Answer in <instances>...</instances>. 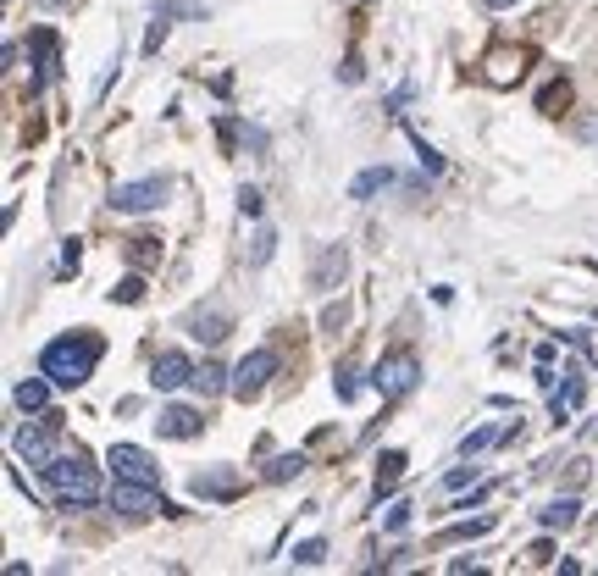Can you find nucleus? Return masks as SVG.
I'll return each instance as SVG.
<instances>
[{
	"label": "nucleus",
	"instance_id": "17",
	"mask_svg": "<svg viewBox=\"0 0 598 576\" xmlns=\"http://www.w3.org/2000/svg\"><path fill=\"white\" fill-rule=\"evenodd\" d=\"M576 516H582V504L565 493V499H554V504H543L538 510V521H543V532H571L576 527Z\"/></svg>",
	"mask_w": 598,
	"mask_h": 576
},
{
	"label": "nucleus",
	"instance_id": "5",
	"mask_svg": "<svg viewBox=\"0 0 598 576\" xmlns=\"http://www.w3.org/2000/svg\"><path fill=\"white\" fill-rule=\"evenodd\" d=\"M111 510H122V516H172V504L161 499L156 488H150V482H122L117 477V488H111Z\"/></svg>",
	"mask_w": 598,
	"mask_h": 576
},
{
	"label": "nucleus",
	"instance_id": "26",
	"mask_svg": "<svg viewBox=\"0 0 598 576\" xmlns=\"http://www.w3.org/2000/svg\"><path fill=\"white\" fill-rule=\"evenodd\" d=\"M322 560H327V543H322V538H305V543L294 549V565H322Z\"/></svg>",
	"mask_w": 598,
	"mask_h": 576
},
{
	"label": "nucleus",
	"instance_id": "27",
	"mask_svg": "<svg viewBox=\"0 0 598 576\" xmlns=\"http://www.w3.org/2000/svg\"><path fill=\"white\" fill-rule=\"evenodd\" d=\"M111 300H122V305H139V300H144V283H139V277H122V283L111 288Z\"/></svg>",
	"mask_w": 598,
	"mask_h": 576
},
{
	"label": "nucleus",
	"instance_id": "35",
	"mask_svg": "<svg viewBox=\"0 0 598 576\" xmlns=\"http://www.w3.org/2000/svg\"><path fill=\"white\" fill-rule=\"evenodd\" d=\"M488 6H493V12H510V6H515V0H488Z\"/></svg>",
	"mask_w": 598,
	"mask_h": 576
},
{
	"label": "nucleus",
	"instance_id": "16",
	"mask_svg": "<svg viewBox=\"0 0 598 576\" xmlns=\"http://www.w3.org/2000/svg\"><path fill=\"white\" fill-rule=\"evenodd\" d=\"M17 410H28V416H45V405H50V377L39 372V377H23V383H17Z\"/></svg>",
	"mask_w": 598,
	"mask_h": 576
},
{
	"label": "nucleus",
	"instance_id": "1",
	"mask_svg": "<svg viewBox=\"0 0 598 576\" xmlns=\"http://www.w3.org/2000/svg\"><path fill=\"white\" fill-rule=\"evenodd\" d=\"M95 360H100V338L72 333V338L45 344V355H39V372H45L56 388H84L89 372H95Z\"/></svg>",
	"mask_w": 598,
	"mask_h": 576
},
{
	"label": "nucleus",
	"instance_id": "32",
	"mask_svg": "<svg viewBox=\"0 0 598 576\" xmlns=\"http://www.w3.org/2000/svg\"><path fill=\"white\" fill-rule=\"evenodd\" d=\"M239 211L244 216H261V189H250V183H244V189H239Z\"/></svg>",
	"mask_w": 598,
	"mask_h": 576
},
{
	"label": "nucleus",
	"instance_id": "28",
	"mask_svg": "<svg viewBox=\"0 0 598 576\" xmlns=\"http://www.w3.org/2000/svg\"><path fill=\"white\" fill-rule=\"evenodd\" d=\"M471 482H477V466H455V471H443V488H449V493L471 488Z\"/></svg>",
	"mask_w": 598,
	"mask_h": 576
},
{
	"label": "nucleus",
	"instance_id": "2",
	"mask_svg": "<svg viewBox=\"0 0 598 576\" xmlns=\"http://www.w3.org/2000/svg\"><path fill=\"white\" fill-rule=\"evenodd\" d=\"M45 482H50V493H56L61 504H95L100 499V477L78 449H61V455L45 466Z\"/></svg>",
	"mask_w": 598,
	"mask_h": 576
},
{
	"label": "nucleus",
	"instance_id": "23",
	"mask_svg": "<svg viewBox=\"0 0 598 576\" xmlns=\"http://www.w3.org/2000/svg\"><path fill=\"white\" fill-rule=\"evenodd\" d=\"M499 438H504V432L499 427H477V432H466V438H460V455H477V449H488V444H499Z\"/></svg>",
	"mask_w": 598,
	"mask_h": 576
},
{
	"label": "nucleus",
	"instance_id": "24",
	"mask_svg": "<svg viewBox=\"0 0 598 576\" xmlns=\"http://www.w3.org/2000/svg\"><path fill=\"white\" fill-rule=\"evenodd\" d=\"M383 527H388V532H405V527H410V499H388Z\"/></svg>",
	"mask_w": 598,
	"mask_h": 576
},
{
	"label": "nucleus",
	"instance_id": "33",
	"mask_svg": "<svg viewBox=\"0 0 598 576\" xmlns=\"http://www.w3.org/2000/svg\"><path fill=\"white\" fill-rule=\"evenodd\" d=\"M61 266H67V272H78V239H67V250H61Z\"/></svg>",
	"mask_w": 598,
	"mask_h": 576
},
{
	"label": "nucleus",
	"instance_id": "11",
	"mask_svg": "<svg viewBox=\"0 0 598 576\" xmlns=\"http://www.w3.org/2000/svg\"><path fill=\"white\" fill-rule=\"evenodd\" d=\"M582 399H587V383L576 372H560V383L549 388V416L554 421H571L576 410H582Z\"/></svg>",
	"mask_w": 598,
	"mask_h": 576
},
{
	"label": "nucleus",
	"instance_id": "30",
	"mask_svg": "<svg viewBox=\"0 0 598 576\" xmlns=\"http://www.w3.org/2000/svg\"><path fill=\"white\" fill-rule=\"evenodd\" d=\"M410 139H416V156H421V167H427V172H443V156H438V150H432V144L421 139V133H410Z\"/></svg>",
	"mask_w": 598,
	"mask_h": 576
},
{
	"label": "nucleus",
	"instance_id": "29",
	"mask_svg": "<svg viewBox=\"0 0 598 576\" xmlns=\"http://www.w3.org/2000/svg\"><path fill=\"white\" fill-rule=\"evenodd\" d=\"M333 388H338V399H355V394H360V377H355V366H338Z\"/></svg>",
	"mask_w": 598,
	"mask_h": 576
},
{
	"label": "nucleus",
	"instance_id": "9",
	"mask_svg": "<svg viewBox=\"0 0 598 576\" xmlns=\"http://www.w3.org/2000/svg\"><path fill=\"white\" fill-rule=\"evenodd\" d=\"M56 72H61V45L50 28H39L34 34V78H28V95H45L50 84H56Z\"/></svg>",
	"mask_w": 598,
	"mask_h": 576
},
{
	"label": "nucleus",
	"instance_id": "4",
	"mask_svg": "<svg viewBox=\"0 0 598 576\" xmlns=\"http://www.w3.org/2000/svg\"><path fill=\"white\" fill-rule=\"evenodd\" d=\"M56 432H61V416H50V410H45V416H39L34 427H23V432H17V444H12V449L28 460V466H39V471H45L50 460H56Z\"/></svg>",
	"mask_w": 598,
	"mask_h": 576
},
{
	"label": "nucleus",
	"instance_id": "36",
	"mask_svg": "<svg viewBox=\"0 0 598 576\" xmlns=\"http://www.w3.org/2000/svg\"><path fill=\"white\" fill-rule=\"evenodd\" d=\"M45 6H61V0H45Z\"/></svg>",
	"mask_w": 598,
	"mask_h": 576
},
{
	"label": "nucleus",
	"instance_id": "31",
	"mask_svg": "<svg viewBox=\"0 0 598 576\" xmlns=\"http://www.w3.org/2000/svg\"><path fill=\"white\" fill-rule=\"evenodd\" d=\"M161 39H167V12H156V23H150V39H144V50L156 56V50H161Z\"/></svg>",
	"mask_w": 598,
	"mask_h": 576
},
{
	"label": "nucleus",
	"instance_id": "14",
	"mask_svg": "<svg viewBox=\"0 0 598 576\" xmlns=\"http://www.w3.org/2000/svg\"><path fill=\"white\" fill-rule=\"evenodd\" d=\"M344 272H349V250H344V244H327L322 261H316V272H311V283L316 288H338V283H344Z\"/></svg>",
	"mask_w": 598,
	"mask_h": 576
},
{
	"label": "nucleus",
	"instance_id": "18",
	"mask_svg": "<svg viewBox=\"0 0 598 576\" xmlns=\"http://www.w3.org/2000/svg\"><path fill=\"white\" fill-rule=\"evenodd\" d=\"M388 183H394V172H388V167H366L355 183H349V200H371V194H383Z\"/></svg>",
	"mask_w": 598,
	"mask_h": 576
},
{
	"label": "nucleus",
	"instance_id": "13",
	"mask_svg": "<svg viewBox=\"0 0 598 576\" xmlns=\"http://www.w3.org/2000/svg\"><path fill=\"white\" fill-rule=\"evenodd\" d=\"M156 427H161V438H200L205 421H200V410H189V405H167Z\"/></svg>",
	"mask_w": 598,
	"mask_h": 576
},
{
	"label": "nucleus",
	"instance_id": "19",
	"mask_svg": "<svg viewBox=\"0 0 598 576\" xmlns=\"http://www.w3.org/2000/svg\"><path fill=\"white\" fill-rule=\"evenodd\" d=\"M222 388H233V377L222 372V366H211V360H205V366H194V394H222Z\"/></svg>",
	"mask_w": 598,
	"mask_h": 576
},
{
	"label": "nucleus",
	"instance_id": "6",
	"mask_svg": "<svg viewBox=\"0 0 598 576\" xmlns=\"http://www.w3.org/2000/svg\"><path fill=\"white\" fill-rule=\"evenodd\" d=\"M272 377H277V355H272V349H250V355L233 366V394L255 399L266 383H272Z\"/></svg>",
	"mask_w": 598,
	"mask_h": 576
},
{
	"label": "nucleus",
	"instance_id": "7",
	"mask_svg": "<svg viewBox=\"0 0 598 576\" xmlns=\"http://www.w3.org/2000/svg\"><path fill=\"white\" fill-rule=\"evenodd\" d=\"M111 205L128 216L139 211H156V205H167V178H139V183H117L111 189Z\"/></svg>",
	"mask_w": 598,
	"mask_h": 576
},
{
	"label": "nucleus",
	"instance_id": "22",
	"mask_svg": "<svg viewBox=\"0 0 598 576\" xmlns=\"http://www.w3.org/2000/svg\"><path fill=\"white\" fill-rule=\"evenodd\" d=\"M305 471V455H277L272 466H266V482H288V477H299Z\"/></svg>",
	"mask_w": 598,
	"mask_h": 576
},
{
	"label": "nucleus",
	"instance_id": "3",
	"mask_svg": "<svg viewBox=\"0 0 598 576\" xmlns=\"http://www.w3.org/2000/svg\"><path fill=\"white\" fill-rule=\"evenodd\" d=\"M416 383H421V366H416V355H405V349H399V355H383L371 366V388L383 399H405Z\"/></svg>",
	"mask_w": 598,
	"mask_h": 576
},
{
	"label": "nucleus",
	"instance_id": "15",
	"mask_svg": "<svg viewBox=\"0 0 598 576\" xmlns=\"http://www.w3.org/2000/svg\"><path fill=\"white\" fill-rule=\"evenodd\" d=\"M183 327H189V338H200V344H222V338H228V316L222 311H189Z\"/></svg>",
	"mask_w": 598,
	"mask_h": 576
},
{
	"label": "nucleus",
	"instance_id": "25",
	"mask_svg": "<svg viewBox=\"0 0 598 576\" xmlns=\"http://www.w3.org/2000/svg\"><path fill=\"white\" fill-rule=\"evenodd\" d=\"M272 250H277V233L261 228V233H255V244H250V266H266V261H272Z\"/></svg>",
	"mask_w": 598,
	"mask_h": 576
},
{
	"label": "nucleus",
	"instance_id": "34",
	"mask_svg": "<svg viewBox=\"0 0 598 576\" xmlns=\"http://www.w3.org/2000/svg\"><path fill=\"white\" fill-rule=\"evenodd\" d=\"M344 84H360V56H344Z\"/></svg>",
	"mask_w": 598,
	"mask_h": 576
},
{
	"label": "nucleus",
	"instance_id": "8",
	"mask_svg": "<svg viewBox=\"0 0 598 576\" xmlns=\"http://www.w3.org/2000/svg\"><path fill=\"white\" fill-rule=\"evenodd\" d=\"M106 466L117 471L122 482H150V488H156V482H161V466H156V460H150V455H144L139 444H111Z\"/></svg>",
	"mask_w": 598,
	"mask_h": 576
},
{
	"label": "nucleus",
	"instance_id": "10",
	"mask_svg": "<svg viewBox=\"0 0 598 576\" xmlns=\"http://www.w3.org/2000/svg\"><path fill=\"white\" fill-rule=\"evenodd\" d=\"M183 383H194L189 355H178V349L156 355V366H150V388H156V394H172V388H183Z\"/></svg>",
	"mask_w": 598,
	"mask_h": 576
},
{
	"label": "nucleus",
	"instance_id": "20",
	"mask_svg": "<svg viewBox=\"0 0 598 576\" xmlns=\"http://www.w3.org/2000/svg\"><path fill=\"white\" fill-rule=\"evenodd\" d=\"M399 477H405V455H399V449H388V455L377 460V493H394Z\"/></svg>",
	"mask_w": 598,
	"mask_h": 576
},
{
	"label": "nucleus",
	"instance_id": "12",
	"mask_svg": "<svg viewBox=\"0 0 598 576\" xmlns=\"http://www.w3.org/2000/svg\"><path fill=\"white\" fill-rule=\"evenodd\" d=\"M189 488H194V499H233V493L244 488V477L239 471H200Z\"/></svg>",
	"mask_w": 598,
	"mask_h": 576
},
{
	"label": "nucleus",
	"instance_id": "21",
	"mask_svg": "<svg viewBox=\"0 0 598 576\" xmlns=\"http://www.w3.org/2000/svg\"><path fill=\"white\" fill-rule=\"evenodd\" d=\"M482 532H493V521H488V516H477V521H455V527H443L438 538H443V543H460V538H482Z\"/></svg>",
	"mask_w": 598,
	"mask_h": 576
}]
</instances>
